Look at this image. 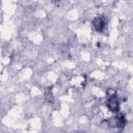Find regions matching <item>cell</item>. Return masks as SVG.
I'll use <instances>...</instances> for the list:
<instances>
[{"label":"cell","instance_id":"3","mask_svg":"<svg viewBox=\"0 0 133 133\" xmlns=\"http://www.w3.org/2000/svg\"><path fill=\"white\" fill-rule=\"evenodd\" d=\"M112 120L114 121V124L116 127L122 128L125 124V118L124 116H116L112 118Z\"/></svg>","mask_w":133,"mask_h":133},{"label":"cell","instance_id":"2","mask_svg":"<svg viewBox=\"0 0 133 133\" xmlns=\"http://www.w3.org/2000/svg\"><path fill=\"white\" fill-rule=\"evenodd\" d=\"M108 107L113 112L118 110V102L115 96H112L108 101Z\"/></svg>","mask_w":133,"mask_h":133},{"label":"cell","instance_id":"1","mask_svg":"<svg viewBox=\"0 0 133 133\" xmlns=\"http://www.w3.org/2000/svg\"><path fill=\"white\" fill-rule=\"evenodd\" d=\"M94 26L95 29L98 32H101L105 28V21L103 17L98 16L93 21Z\"/></svg>","mask_w":133,"mask_h":133}]
</instances>
